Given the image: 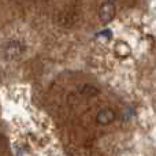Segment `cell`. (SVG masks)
<instances>
[{"label": "cell", "mask_w": 156, "mask_h": 156, "mask_svg": "<svg viewBox=\"0 0 156 156\" xmlns=\"http://www.w3.org/2000/svg\"><path fill=\"white\" fill-rule=\"evenodd\" d=\"M23 52H25V45L21 41H16V40L7 41L3 45V55H4L5 59H16Z\"/></svg>", "instance_id": "obj_1"}, {"label": "cell", "mask_w": 156, "mask_h": 156, "mask_svg": "<svg viewBox=\"0 0 156 156\" xmlns=\"http://www.w3.org/2000/svg\"><path fill=\"white\" fill-rule=\"evenodd\" d=\"M115 5H114V3L111 2H105L101 4V7H100L99 10V16L100 19H101V22H110L111 19L115 16Z\"/></svg>", "instance_id": "obj_2"}, {"label": "cell", "mask_w": 156, "mask_h": 156, "mask_svg": "<svg viewBox=\"0 0 156 156\" xmlns=\"http://www.w3.org/2000/svg\"><path fill=\"white\" fill-rule=\"evenodd\" d=\"M96 118H97V122H99V123L107 125L115 119V114H114V111H111V110H103L97 114Z\"/></svg>", "instance_id": "obj_3"}]
</instances>
